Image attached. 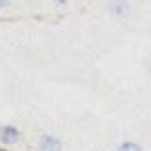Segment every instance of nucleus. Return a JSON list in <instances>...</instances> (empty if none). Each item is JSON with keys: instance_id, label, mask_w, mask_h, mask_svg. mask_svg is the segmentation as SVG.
<instances>
[{"instance_id": "f257e3e1", "label": "nucleus", "mask_w": 151, "mask_h": 151, "mask_svg": "<svg viewBox=\"0 0 151 151\" xmlns=\"http://www.w3.org/2000/svg\"><path fill=\"white\" fill-rule=\"evenodd\" d=\"M60 142L55 137H44L40 140V149L42 151H60Z\"/></svg>"}, {"instance_id": "f03ea898", "label": "nucleus", "mask_w": 151, "mask_h": 151, "mask_svg": "<svg viewBox=\"0 0 151 151\" xmlns=\"http://www.w3.org/2000/svg\"><path fill=\"white\" fill-rule=\"evenodd\" d=\"M17 138H18L17 129H13V127H4L2 129V140H4V142L13 144V142H17Z\"/></svg>"}, {"instance_id": "7ed1b4c3", "label": "nucleus", "mask_w": 151, "mask_h": 151, "mask_svg": "<svg viewBox=\"0 0 151 151\" xmlns=\"http://www.w3.org/2000/svg\"><path fill=\"white\" fill-rule=\"evenodd\" d=\"M118 151H142V149H140L137 144H124Z\"/></svg>"}, {"instance_id": "20e7f679", "label": "nucleus", "mask_w": 151, "mask_h": 151, "mask_svg": "<svg viewBox=\"0 0 151 151\" xmlns=\"http://www.w3.org/2000/svg\"><path fill=\"white\" fill-rule=\"evenodd\" d=\"M60 2H64V0H60Z\"/></svg>"}]
</instances>
